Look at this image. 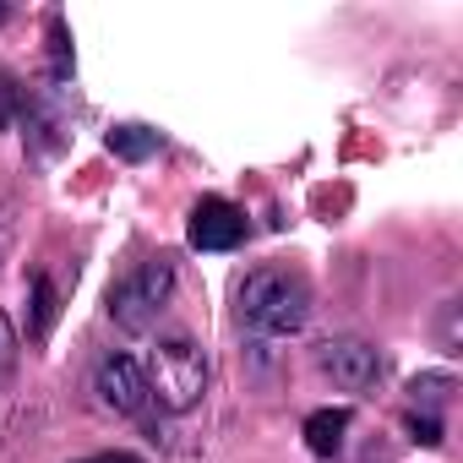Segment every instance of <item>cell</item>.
<instances>
[{
	"mask_svg": "<svg viewBox=\"0 0 463 463\" xmlns=\"http://www.w3.org/2000/svg\"><path fill=\"white\" fill-rule=\"evenodd\" d=\"M241 327L257 338H295L311 317V284L295 268H257L235 289Z\"/></svg>",
	"mask_w": 463,
	"mask_h": 463,
	"instance_id": "obj_1",
	"label": "cell"
},
{
	"mask_svg": "<svg viewBox=\"0 0 463 463\" xmlns=\"http://www.w3.org/2000/svg\"><path fill=\"white\" fill-rule=\"evenodd\" d=\"M142 376H147V398H153L158 409L185 414V409H196L202 392H207V354H202L185 333H175V338H158V344L147 349Z\"/></svg>",
	"mask_w": 463,
	"mask_h": 463,
	"instance_id": "obj_2",
	"label": "cell"
},
{
	"mask_svg": "<svg viewBox=\"0 0 463 463\" xmlns=\"http://www.w3.org/2000/svg\"><path fill=\"white\" fill-rule=\"evenodd\" d=\"M169 295H175V262H169V257H153V262L131 268V273L109 289V317H115V327H126V333H147V327L164 317Z\"/></svg>",
	"mask_w": 463,
	"mask_h": 463,
	"instance_id": "obj_3",
	"label": "cell"
},
{
	"mask_svg": "<svg viewBox=\"0 0 463 463\" xmlns=\"http://www.w3.org/2000/svg\"><path fill=\"white\" fill-rule=\"evenodd\" d=\"M246 235H251L246 207L223 202V196H202V202L191 207V218H185V241H191V251H235Z\"/></svg>",
	"mask_w": 463,
	"mask_h": 463,
	"instance_id": "obj_4",
	"label": "cell"
},
{
	"mask_svg": "<svg viewBox=\"0 0 463 463\" xmlns=\"http://www.w3.org/2000/svg\"><path fill=\"white\" fill-rule=\"evenodd\" d=\"M317 365H322V376H327L333 387H344V392H365V387L382 382V354H376V344H365V338H327V344L317 349Z\"/></svg>",
	"mask_w": 463,
	"mask_h": 463,
	"instance_id": "obj_5",
	"label": "cell"
},
{
	"mask_svg": "<svg viewBox=\"0 0 463 463\" xmlns=\"http://www.w3.org/2000/svg\"><path fill=\"white\" fill-rule=\"evenodd\" d=\"M93 392L109 414H142L153 398H147V376H142V360L137 354H104L99 371H93Z\"/></svg>",
	"mask_w": 463,
	"mask_h": 463,
	"instance_id": "obj_6",
	"label": "cell"
},
{
	"mask_svg": "<svg viewBox=\"0 0 463 463\" xmlns=\"http://www.w3.org/2000/svg\"><path fill=\"white\" fill-rule=\"evenodd\" d=\"M349 425H354V414H349L344 403H338V409H317V414L306 420V447H311L317 458H333V452L344 447Z\"/></svg>",
	"mask_w": 463,
	"mask_h": 463,
	"instance_id": "obj_7",
	"label": "cell"
},
{
	"mask_svg": "<svg viewBox=\"0 0 463 463\" xmlns=\"http://www.w3.org/2000/svg\"><path fill=\"white\" fill-rule=\"evenodd\" d=\"M109 153H115V158H126V164H142V158H153V153H158V131H153V126L126 120V126H115V131H109Z\"/></svg>",
	"mask_w": 463,
	"mask_h": 463,
	"instance_id": "obj_8",
	"label": "cell"
},
{
	"mask_svg": "<svg viewBox=\"0 0 463 463\" xmlns=\"http://www.w3.org/2000/svg\"><path fill=\"white\" fill-rule=\"evenodd\" d=\"M55 284L44 279V273H33V317H28V338L33 344H44L50 338V327H55Z\"/></svg>",
	"mask_w": 463,
	"mask_h": 463,
	"instance_id": "obj_9",
	"label": "cell"
},
{
	"mask_svg": "<svg viewBox=\"0 0 463 463\" xmlns=\"http://www.w3.org/2000/svg\"><path fill=\"white\" fill-rule=\"evenodd\" d=\"M17 349H23V344H17V327H12L6 311H0V382L17 371Z\"/></svg>",
	"mask_w": 463,
	"mask_h": 463,
	"instance_id": "obj_10",
	"label": "cell"
},
{
	"mask_svg": "<svg viewBox=\"0 0 463 463\" xmlns=\"http://www.w3.org/2000/svg\"><path fill=\"white\" fill-rule=\"evenodd\" d=\"M409 392H414V409H420V403H441V398L452 392V376H414Z\"/></svg>",
	"mask_w": 463,
	"mask_h": 463,
	"instance_id": "obj_11",
	"label": "cell"
},
{
	"mask_svg": "<svg viewBox=\"0 0 463 463\" xmlns=\"http://www.w3.org/2000/svg\"><path fill=\"white\" fill-rule=\"evenodd\" d=\"M17 115H23V88H17L6 71H0V131H6Z\"/></svg>",
	"mask_w": 463,
	"mask_h": 463,
	"instance_id": "obj_12",
	"label": "cell"
},
{
	"mask_svg": "<svg viewBox=\"0 0 463 463\" xmlns=\"http://www.w3.org/2000/svg\"><path fill=\"white\" fill-rule=\"evenodd\" d=\"M409 430H414V441H425V447H441V420H436V414H420V409H409Z\"/></svg>",
	"mask_w": 463,
	"mask_h": 463,
	"instance_id": "obj_13",
	"label": "cell"
},
{
	"mask_svg": "<svg viewBox=\"0 0 463 463\" xmlns=\"http://www.w3.org/2000/svg\"><path fill=\"white\" fill-rule=\"evenodd\" d=\"M82 463H142V458H131V452H99V458H82Z\"/></svg>",
	"mask_w": 463,
	"mask_h": 463,
	"instance_id": "obj_14",
	"label": "cell"
},
{
	"mask_svg": "<svg viewBox=\"0 0 463 463\" xmlns=\"http://www.w3.org/2000/svg\"><path fill=\"white\" fill-rule=\"evenodd\" d=\"M6 17H12V12H6V6H0V23H6Z\"/></svg>",
	"mask_w": 463,
	"mask_h": 463,
	"instance_id": "obj_15",
	"label": "cell"
}]
</instances>
